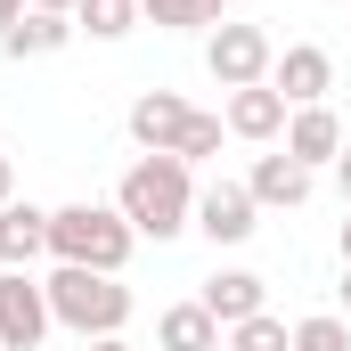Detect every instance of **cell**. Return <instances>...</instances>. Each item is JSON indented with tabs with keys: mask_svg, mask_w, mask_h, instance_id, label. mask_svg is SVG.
I'll return each mask as SVG.
<instances>
[{
	"mask_svg": "<svg viewBox=\"0 0 351 351\" xmlns=\"http://www.w3.org/2000/svg\"><path fill=\"white\" fill-rule=\"evenodd\" d=\"M294 351H351V327L319 311V319H302V327H294Z\"/></svg>",
	"mask_w": 351,
	"mask_h": 351,
	"instance_id": "obj_19",
	"label": "cell"
},
{
	"mask_svg": "<svg viewBox=\"0 0 351 351\" xmlns=\"http://www.w3.org/2000/svg\"><path fill=\"white\" fill-rule=\"evenodd\" d=\"M90 351H131V343H123V335H98V343H90Z\"/></svg>",
	"mask_w": 351,
	"mask_h": 351,
	"instance_id": "obj_25",
	"label": "cell"
},
{
	"mask_svg": "<svg viewBox=\"0 0 351 351\" xmlns=\"http://www.w3.org/2000/svg\"><path fill=\"white\" fill-rule=\"evenodd\" d=\"M33 254H49V213L41 204H0V262L25 269Z\"/></svg>",
	"mask_w": 351,
	"mask_h": 351,
	"instance_id": "obj_14",
	"label": "cell"
},
{
	"mask_svg": "<svg viewBox=\"0 0 351 351\" xmlns=\"http://www.w3.org/2000/svg\"><path fill=\"white\" fill-rule=\"evenodd\" d=\"M33 8H49V16H74V8H82V0H33Z\"/></svg>",
	"mask_w": 351,
	"mask_h": 351,
	"instance_id": "obj_24",
	"label": "cell"
},
{
	"mask_svg": "<svg viewBox=\"0 0 351 351\" xmlns=\"http://www.w3.org/2000/svg\"><path fill=\"white\" fill-rule=\"evenodd\" d=\"M262 294H269V286L254 278V269H221V278H204V294H196V302H204L221 327H237V319H254V311H262Z\"/></svg>",
	"mask_w": 351,
	"mask_h": 351,
	"instance_id": "obj_13",
	"label": "cell"
},
{
	"mask_svg": "<svg viewBox=\"0 0 351 351\" xmlns=\"http://www.w3.org/2000/svg\"><path fill=\"white\" fill-rule=\"evenodd\" d=\"M114 213L139 229V237H180V229H196V188H188V164L180 156H139L123 188H114Z\"/></svg>",
	"mask_w": 351,
	"mask_h": 351,
	"instance_id": "obj_1",
	"label": "cell"
},
{
	"mask_svg": "<svg viewBox=\"0 0 351 351\" xmlns=\"http://www.w3.org/2000/svg\"><path fill=\"white\" fill-rule=\"evenodd\" d=\"M229 351H294V335H286L269 311H254V319H237V327H229Z\"/></svg>",
	"mask_w": 351,
	"mask_h": 351,
	"instance_id": "obj_18",
	"label": "cell"
},
{
	"mask_svg": "<svg viewBox=\"0 0 351 351\" xmlns=\"http://www.w3.org/2000/svg\"><path fill=\"white\" fill-rule=\"evenodd\" d=\"M49 319V286H33L25 269H0V351H41Z\"/></svg>",
	"mask_w": 351,
	"mask_h": 351,
	"instance_id": "obj_5",
	"label": "cell"
},
{
	"mask_svg": "<svg viewBox=\"0 0 351 351\" xmlns=\"http://www.w3.org/2000/svg\"><path fill=\"white\" fill-rule=\"evenodd\" d=\"M74 25H90L98 41H123V33L139 25V0H82V8H74Z\"/></svg>",
	"mask_w": 351,
	"mask_h": 351,
	"instance_id": "obj_17",
	"label": "cell"
},
{
	"mask_svg": "<svg viewBox=\"0 0 351 351\" xmlns=\"http://www.w3.org/2000/svg\"><path fill=\"white\" fill-rule=\"evenodd\" d=\"M188 123H196V106L172 98V90H139V98H131V139H139L147 156H180Z\"/></svg>",
	"mask_w": 351,
	"mask_h": 351,
	"instance_id": "obj_8",
	"label": "cell"
},
{
	"mask_svg": "<svg viewBox=\"0 0 351 351\" xmlns=\"http://www.w3.org/2000/svg\"><path fill=\"white\" fill-rule=\"evenodd\" d=\"M221 123H229L237 139H278V131H286V98H278L269 82H254V90H229V114H221Z\"/></svg>",
	"mask_w": 351,
	"mask_h": 351,
	"instance_id": "obj_11",
	"label": "cell"
},
{
	"mask_svg": "<svg viewBox=\"0 0 351 351\" xmlns=\"http://www.w3.org/2000/svg\"><path fill=\"white\" fill-rule=\"evenodd\" d=\"M254 213H262V204H254V188H245V180H213V188L196 196V229H204L213 245H245V237L262 229Z\"/></svg>",
	"mask_w": 351,
	"mask_h": 351,
	"instance_id": "obj_7",
	"label": "cell"
},
{
	"mask_svg": "<svg viewBox=\"0 0 351 351\" xmlns=\"http://www.w3.org/2000/svg\"><path fill=\"white\" fill-rule=\"evenodd\" d=\"M335 188H343V204H351V139H343V156H335Z\"/></svg>",
	"mask_w": 351,
	"mask_h": 351,
	"instance_id": "obj_21",
	"label": "cell"
},
{
	"mask_svg": "<svg viewBox=\"0 0 351 351\" xmlns=\"http://www.w3.org/2000/svg\"><path fill=\"white\" fill-rule=\"evenodd\" d=\"M131 245H139V229H131L114 204H58V213H49V254L74 262V269H106V278H123Z\"/></svg>",
	"mask_w": 351,
	"mask_h": 351,
	"instance_id": "obj_2",
	"label": "cell"
},
{
	"mask_svg": "<svg viewBox=\"0 0 351 351\" xmlns=\"http://www.w3.org/2000/svg\"><path fill=\"white\" fill-rule=\"evenodd\" d=\"M25 8H33V0H0V41H8V25H16Z\"/></svg>",
	"mask_w": 351,
	"mask_h": 351,
	"instance_id": "obj_22",
	"label": "cell"
},
{
	"mask_svg": "<svg viewBox=\"0 0 351 351\" xmlns=\"http://www.w3.org/2000/svg\"><path fill=\"white\" fill-rule=\"evenodd\" d=\"M139 16L164 33H213V25H229V0H139Z\"/></svg>",
	"mask_w": 351,
	"mask_h": 351,
	"instance_id": "obj_16",
	"label": "cell"
},
{
	"mask_svg": "<svg viewBox=\"0 0 351 351\" xmlns=\"http://www.w3.org/2000/svg\"><path fill=\"white\" fill-rule=\"evenodd\" d=\"M343 311H351V269H343Z\"/></svg>",
	"mask_w": 351,
	"mask_h": 351,
	"instance_id": "obj_27",
	"label": "cell"
},
{
	"mask_svg": "<svg viewBox=\"0 0 351 351\" xmlns=\"http://www.w3.org/2000/svg\"><path fill=\"white\" fill-rule=\"evenodd\" d=\"M343 269H351V221H343Z\"/></svg>",
	"mask_w": 351,
	"mask_h": 351,
	"instance_id": "obj_26",
	"label": "cell"
},
{
	"mask_svg": "<svg viewBox=\"0 0 351 351\" xmlns=\"http://www.w3.org/2000/svg\"><path fill=\"white\" fill-rule=\"evenodd\" d=\"M286 156L311 164V172L335 164V156H343V123H335L327 106H294V114H286Z\"/></svg>",
	"mask_w": 351,
	"mask_h": 351,
	"instance_id": "obj_9",
	"label": "cell"
},
{
	"mask_svg": "<svg viewBox=\"0 0 351 351\" xmlns=\"http://www.w3.org/2000/svg\"><path fill=\"white\" fill-rule=\"evenodd\" d=\"M245 188H254V204H286V213H294V204H311L319 172H311V164H294V156L278 147V156H262V164H254V180H245Z\"/></svg>",
	"mask_w": 351,
	"mask_h": 351,
	"instance_id": "obj_10",
	"label": "cell"
},
{
	"mask_svg": "<svg viewBox=\"0 0 351 351\" xmlns=\"http://www.w3.org/2000/svg\"><path fill=\"white\" fill-rule=\"evenodd\" d=\"M221 131H229L221 114H196V123H188V139H180V164H204V156H221Z\"/></svg>",
	"mask_w": 351,
	"mask_h": 351,
	"instance_id": "obj_20",
	"label": "cell"
},
{
	"mask_svg": "<svg viewBox=\"0 0 351 351\" xmlns=\"http://www.w3.org/2000/svg\"><path fill=\"white\" fill-rule=\"evenodd\" d=\"M66 41H74V16H49V8H25V16L8 25V41H0V49H8V58H58Z\"/></svg>",
	"mask_w": 351,
	"mask_h": 351,
	"instance_id": "obj_15",
	"label": "cell"
},
{
	"mask_svg": "<svg viewBox=\"0 0 351 351\" xmlns=\"http://www.w3.org/2000/svg\"><path fill=\"white\" fill-rule=\"evenodd\" d=\"M221 335H229V327H221L204 302H172V311L156 319V343L164 351H221Z\"/></svg>",
	"mask_w": 351,
	"mask_h": 351,
	"instance_id": "obj_12",
	"label": "cell"
},
{
	"mask_svg": "<svg viewBox=\"0 0 351 351\" xmlns=\"http://www.w3.org/2000/svg\"><path fill=\"white\" fill-rule=\"evenodd\" d=\"M269 90H278L286 106H327V90H335V58H327L319 41H294V49H278Z\"/></svg>",
	"mask_w": 351,
	"mask_h": 351,
	"instance_id": "obj_6",
	"label": "cell"
},
{
	"mask_svg": "<svg viewBox=\"0 0 351 351\" xmlns=\"http://www.w3.org/2000/svg\"><path fill=\"white\" fill-rule=\"evenodd\" d=\"M49 319L58 327H74V335H123V319H131V286L123 278H106V269H74L58 262V278H49Z\"/></svg>",
	"mask_w": 351,
	"mask_h": 351,
	"instance_id": "obj_3",
	"label": "cell"
},
{
	"mask_svg": "<svg viewBox=\"0 0 351 351\" xmlns=\"http://www.w3.org/2000/svg\"><path fill=\"white\" fill-rule=\"evenodd\" d=\"M269 66H278V49H269L262 25H213V41H204V74H213L221 90L269 82Z\"/></svg>",
	"mask_w": 351,
	"mask_h": 351,
	"instance_id": "obj_4",
	"label": "cell"
},
{
	"mask_svg": "<svg viewBox=\"0 0 351 351\" xmlns=\"http://www.w3.org/2000/svg\"><path fill=\"white\" fill-rule=\"evenodd\" d=\"M0 204H16V172H8V156H0Z\"/></svg>",
	"mask_w": 351,
	"mask_h": 351,
	"instance_id": "obj_23",
	"label": "cell"
}]
</instances>
